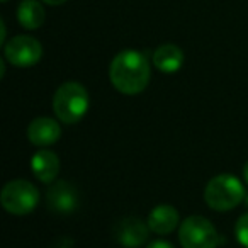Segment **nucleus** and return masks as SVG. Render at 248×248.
<instances>
[{
	"mask_svg": "<svg viewBox=\"0 0 248 248\" xmlns=\"http://www.w3.org/2000/svg\"><path fill=\"white\" fill-rule=\"evenodd\" d=\"M234 234H236V240L243 247H248V213L241 214L238 217L236 226H234Z\"/></svg>",
	"mask_w": 248,
	"mask_h": 248,
	"instance_id": "4468645a",
	"label": "nucleus"
},
{
	"mask_svg": "<svg viewBox=\"0 0 248 248\" xmlns=\"http://www.w3.org/2000/svg\"><path fill=\"white\" fill-rule=\"evenodd\" d=\"M0 29H2V34H0V43L5 41V24L4 22H0Z\"/></svg>",
	"mask_w": 248,
	"mask_h": 248,
	"instance_id": "f3484780",
	"label": "nucleus"
},
{
	"mask_svg": "<svg viewBox=\"0 0 248 248\" xmlns=\"http://www.w3.org/2000/svg\"><path fill=\"white\" fill-rule=\"evenodd\" d=\"M46 206L58 214H70L78 206V192L66 180L55 182L46 192Z\"/></svg>",
	"mask_w": 248,
	"mask_h": 248,
	"instance_id": "0eeeda50",
	"label": "nucleus"
},
{
	"mask_svg": "<svg viewBox=\"0 0 248 248\" xmlns=\"http://www.w3.org/2000/svg\"><path fill=\"white\" fill-rule=\"evenodd\" d=\"M41 2H45V4H49V5H62V4H65L66 0H41Z\"/></svg>",
	"mask_w": 248,
	"mask_h": 248,
	"instance_id": "dca6fc26",
	"label": "nucleus"
},
{
	"mask_svg": "<svg viewBox=\"0 0 248 248\" xmlns=\"http://www.w3.org/2000/svg\"><path fill=\"white\" fill-rule=\"evenodd\" d=\"M89 93L78 82H65L53 95V110L65 124H75L87 114Z\"/></svg>",
	"mask_w": 248,
	"mask_h": 248,
	"instance_id": "f03ea898",
	"label": "nucleus"
},
{
	"mask_svg": "<svg viewBox=\"0 0 248 248\" xmlns=\"http://www.w3.org/2000/svg\"><path fill=\"white\" fill-rule=\"evenodd\" d=\"M245 196L247 194H245L243 184L234 175H228V173L213 177L204 189L206 204L213 211H219V213L236 207L245 199Z\"/></svg>",
	"mask_w": 248,
	"mask_h": 248,
	"instance_id": "7ed1b4c3",
	"label": "nucleus"
},
{
	"mask_svg": "<svg viewBox=\"0 0 248 248\" xmlns=\"http://www.w3.org/2000/svg\"><path fill=\"white\" fill-rule=\"evenodd\" d=\"M243 177H245V182L248 184V162L245 163V167H243Z\"/></svg>",
	"mask_w": 248,
	"mask_h": 248,
	"instance_id": "a211bd4d",
	"label": "nucleus"
},
{
	"mask_svg": "<svg viewBox=\"0 0 248 248\" xmlns=\"http://www.w3.org/2000/svg\"><path fill=\"white\" fill-rule=\"evenodd\" d=\"M62 136V128L51 117H36L28 128V138L36 146H51Z\"/></svg>",
	"mask_w": 248,
	"mask_h": 248,
	"instance_id": "1a4fd4ad",
	"label": "nucleus"
},
{
	"mask_svg": "<svg viewBox=\"0 0 248 248\" xmlns=\"http://www.w3.org/2000/svg\"><path fill=\"white\" fill-rule=\"evenodd\" d=\"M2 2H7V0H2Z\"/></svg>",
	"mask_w": 248,
	"mask_h": 248,
	"instance_id": "6ab92c4d",
	"label": "nucleus"
},
{
	"mask_svg": "<svg viewBox=\"0 0 248 248\" xmlns=\"http://www.w3.org/2000/svg\"><path fill=\"white\" fill-rule=\"evenodd\" d=\"M17 19L22 28L38 29L45 22V9L38 0H22L17 9Z\"/></svg>",
	"mask_w": 248,
	"mask_h": 248,
	"instance_id": "ddd939ff",
	"label": "nucleus"
},
{
	"mask_svg": "<svg viewBox=\"0 0 248 248\" xmlns=\"http://www.w3.org/2000/svg\"><path fill=\"white\" fill-rule=\"evenodd\" d=\"M146 248H175L172 243L169 241H163V240H156V241H152Z\"/></svg>",
	"mask_w": 248,
	"mask_h": 248,
	"instance_id": "2eb2a0df",
	"label": "nucleus"
},
{
	"mask_svg": "<svg viewBox=\"0 0 248 248\" xmlns=\"http://www.w3.org/2000/svg\"><path fill=\"white\" fill-rule=\"evenodd\" d=\"M179 241L182 248H216L219 236L209 219L190 216L179 226Z\"/></svg>",
	"mask_w": 248,
	"mask_h": 248,
	"instance_id": "39448f33",
	"label": "nucleus"
},
{
	"mask_svg": "<svg viewBox=\"0 0 248 248\" xmlns=\"http://www.w3.org/2000/svg\"><path fill=\"white\" fill-rule=\"evenodd\" d=\"M247 248H248V247H247Z\"/></svg>",
	"mask_w": 248,
	"mask_h": 248,
	"instance_id": "aec40b11",
	"label": "nucleus"
},
{
	"mask_svg": "<svg viewBox=\"0 0 248 248\" xmlns=\"http://www.w3.org/2000/svg\"><path fill=\"white\" fill-rule=\"evenodd\" d=\"M148 223L150 230L156 234H169L179 226V213L173 206L169 204H160L152 213L148 214Z\"/></svg>",
	"mask_w": 248,
	"mask_h": 248,
	"instance_id": "9d476101",
	"label": "nucleus"
},
{
	"mask_svg": "<svg viewBox=\"0 0 248 248\" xmlns=\"http://www.w3.org/2000/svg\"><path fill=\"white\" fill-rule=\"evenodd\" d=\"M2 206L7 213L16 216H24L36 209L39 202V192L28 180H11L2 189Z\"/></svg>",
	"mask_w": 248,
	"mask_h": 248,
	"instance_id": "20e7f679",
	"label": "nucleus"
},
{
	"mask_svg": "<svg viewBox=\"0 0 248 248\" xmlns=\"http://www.w3.org/2000/svg\"><path fill=\"white\" fill-rule=\"evenodd\" d=\"M109 78L114 89L126 95H135L146 89L150 82V63L146 56L135 49H126L114 56L109 66Z\"/></svg>",
	"mask_w": 248,
	"mask_h": 248,
	"instance_id": "f257e3e1",
	"label": "nucleus"
},
{
	"mask_svg": "<svg viewBox=\"0 0 248 248\" xmlns=\"http://www.w3.org/2000/svg\"><path fill=\"white\" fill-rule=\"evenodd\" d=\"M148 223H143L140 217H124L114 228V236L123 247L138 248L148 240Z\"/></svg>",
	"mask_w": 248,
	"mask_h": 248,
	"instance_id": "6e6552de",
	"label": "nucleus"
},
{
	"mask_svg": "<svg viewBox=\"0 0 248 248\" xmlns=\"http://www.w3.org/2000/svg\"><path fill=\"white\" fill-rule=\"evenodd\" d=\"M4 53L9 63L26 68V66L36 65L41 60L43 46L38 39L31 36H16L5 45Z\"/></svg>",
	"mask_w": 248,
	"mask_h": 248,
	"instance_id": "423d86ee",
	"label": "nucleus"
},
{
	"mask_svg": "<svg viewBox=\"0 0 248 248\" xmlns=\"http://www.w3.org/2000/svg\"><path fill=\"white\" fill-rule=\"evenodd\" d=\"M153 65L163 73H175L184 65V53L175 45H162L153 53Z\"/></svg>",
	"mask_w": 248,
	"mask_h": 248,
	"instance_id": "f8f14e48",
	"label": "nucleus"
},
{
	"mask_svg": "<svg viewBox=\"0 0 248 248\" xmlns=\"http://www.w3.org/2000/svg\"><path fill=\"white\" fill-rule=\"evenodd\" d=\"M31 169L38 180H41L45 184H51L60 172V160L49 150H41V152H38L32 156Z\"/></svg>",
	"mask_w": 248,
	"mask_h": 248,
	"instance_id": "9b49d317",
	"label": "nucleus"
}]
</instances>
